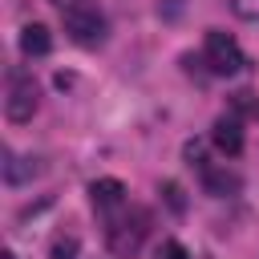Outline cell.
<instances>
[{
    "instance_id": "1",
    "label": "cell",
    "mask_w": 259,
    "mask_h": 259,
    "mask_svg": "<svg viewBox=\"0 0 259 259\" xmlns=\"http://www.w3.org/2000/svg\"><path fill=\"white\" fill-rule=\"evenodd\" d=\"M65 32H69L73 45L97 49V45L105 40V16H101V8L89 4V0H73V4L65 8Z\"/></svg>"
},
{
    "instance_id": "2",
    "label": "cell",
    "mask_w": 259,
    "mask_h": 259,
    "mask_svg": "<svg viewBox=\"0 0 259 259\" xmlns=\"http://www.w3.org/2000/svg\"><path fill=\"white\" fill-rule=\"evenodd\" d=\"M146 231H150V214H146V210H130V214H117V219L109 223L105 243H109L113 255H134V251L142 247Z\"/></svg>"
},
{
    "instance_id": "3",
    "label": "cell",
    "mask_w": 259,
    "mask_h": 259,
    "mask_svg": "<svg viewBox=\"0 0 259 259\" xmlns=\"http://www.w3.org/2000/svg\"><path fill=\"white\" fill-rule=\"evenodd\" d=\"M206 65H210L214 77H235V73L247 65V57H243V49H239L235 36L210 28V32H206Z\"/></svg>"
},
{
    "instance_id": "4",
    "label": "cell",
    "mask_w": 259,
    "mask_h": 259,
    "mask_svg": "<svg viewBox=\"0 0 259 259\" xmlns=\"http://www.w3.org/2000/svg\"><path fill=\"white\" fill-rule=\"evenodd\" d=\"M36 105H40V89H36V81H32L28 73H12V81H8V97H4V117L16 121V125H24V121H32Z\"/></svg>"
},
{
    "instance_id": "5",
    "label": "cell",
    "mask_w": 259,
    "mask_h": 259,
    "mask_svg": "<svg viewBox=\"0 0 259 259\" xmlns=\"http://www.w3.org/2000/svg\"><path fill=\"white\" fill-rule=\"evenodd\" d=\"M210 142H214L227 158H239V154H243V121H239L235 113H223V117L214 121V130H210Z\"/></svg>"
},
{
    "instance_id": "6",
    "label": "cell",
    "mask_w": 259,
    "mask_h": 259,
    "mask_svg": "<svg viewBox=\"0 0 259 259\" xmlns=\"http://www.w3.org/2000/svg\"><path fill=\"white\" fill-rule=\"evenodd\" d=\"M40 174V158H16L12 150H4V182L8 186H24Z\"/></svg>"
},
{
    "instance_id": "7",
    "label": "cell",
    "mask_w": 259,
    "mask_h": 259,
    "mask_svg": "<svg viewBox=\"0 0 259 259\" xmlns=\"http://www.w3.org/2000/svg\"><path fill=\"white\" fill-rule=\"evenodd\" d=\"M89 198H93L97 210H113V206L125 202V182H117V178H97V182H89Z\"/></svg>"
},
{
    "instance_id": "8",
    "label": "cell",
    "mask_w": 259,
    "mask_h": 259,
    "mask_svg": "<svg viewBox=\"0 0 259 259\" xmlns=\"http://www.w3.org/2000/svg\"><path fill=\"white\" fill-rule=\"evenodd\" d=\"M49 49H53V32H49L45 24L32 20V24L20 28V53H24V57H45Z\"/></svg>"
},
{
    "instance_id": "9",
    "label": "cell",
    "mask_w": 259,
    "mask_h": 259,
    "mask_svg": "<svg viewBox=\"0 0 259 259\" xmlns=\"http://www.w3.org/2000/svg\"><path fill=\"white\" fill-rule=\"evenodd\" d=\"M202 186H206V194H214V198H223V194H235L239 186H243V178L239 174H231V170H202Z\"/></svg>"
},
{
    "instance_id": "10",
    "label": "cell",
    "mask_w": 259,
    "mask_h": 259,
    "mask_svg": "<svg viewBox=\"0 0 259 259\" xmlns=\"http://www.w3.org/2000/svg\"><path fill=\"white\" fill-rule=\"evenodd\" d=\"M77 251H81L77 235H57L53 247H49V259H77Z\"/></svg>"
},
{
    "instance_id": "11",
    "label": "cell",
    "mask_w": 259,
    "mask_h": 259,
    "mask_svg": "<svg viewBox=\"0 0 259 259\" xmlns=\"http://www.w3.org/2000/svg\"><path fill=\"white\" fill-rule=\"evenodd\" d=\"M162 198L170 202V210H174V214H182V210H186V198H182V186H178V182H162Z\"/></svg>"
},
{
    "instance_id": "12",
    "label": "cell",
    "mask_w": 259,
    "mask_h": 259,
    "mask_svg": "<svg viewBox=\"0 0 259 259\" xmlns=\"http://www.w3.org/2000/svg\"><path fill=\"white\" fill-rule=\"evenodd\" d=\"M154 259H190V251H186L178 239H166V243L158 247V255H154Z\"/></svg>"
},
{
    "instance_id": "13",
    "label": "cell",
    "mask_w": 259,
    "mask_h": 259,
    "mask_svg": "<svg viewBox=\"0 0 259 259\" xmlns=\"http://www.w3.org/2000/svg\"><path fill=\"white\" fill-rule=\"evenodd\" d=\"M231 12L239 20H259V0H231Z\"/></svg>"
},
{
    "instance_id": "14",
    "label": "cell",
    "mask_w": 259,
    "mask_h": 259,
    "mask_svg": "<svg viewBox=\"0 0 259 259\" xmlns=\"http://www.w3.org/2000/svg\"><path fill=\"white\" fill-rule=\"evenodd\" d=\"M182 154H186V162H190V166L206 170V150H202V142H186V146H182Z\"/></svg>"
},
{
    "instance_id": "15",
    "label": "cell",
    "mask_w": 259,
    "mask_h": 259,
    "mask_svg": "<svg viewBox=\"0 0 259 259\" xmlns=\"http://www.w3.org/2000/svg\"><path fill=\"white\" fill-rule=\"evenodd\" d=\"M178 12H182V0H170L166 4V16H178Z\"/></svg>"
},
{
    "instance_id": "16",
    "label": "cell",
    "mask_w": 259,
    "mask_h": 259,
    "mask_svg": "<svg viewBox=\"0 0 259 259\" xmlns=\"http://www.w3.org/2000/svg\"><path fill=\"white\" fill-rule=\"evenodd\" d=\"M53 4H61V8H69V4H73V0H53Z\"/></svg>"
},
{
    "instance_id": "17",
    "label": "cell",
    "mask_w": 259,
    "mask_h": 259,
    "mask_svg": "<svg viewBox=\"0 0 259 259\" xmlns=\"http://www.w3.org/2000/svg\"><path fill=\"white\" fill-rule=\"evenodd\" d=\"M0 259H16V255H12V251H4V255H0Z\"/></svg>"
}]
</instances>
